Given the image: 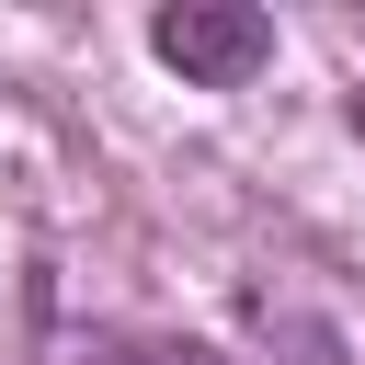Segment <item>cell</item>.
Returning <instances> with one entry per match:
<instances>
[{
	"label": "cell",
	"mask_w": 365,
	"mask_h": 365,
	"mask_svg": "<svg viewBox=\"0 0 365 365\" xmlns=\"http://www.w3.org/2000/svg\"><path fill=\"white\" fill-rule=\"evenodd\" d=\"M148 57L182 68L194 91H240V80L274 68V11H251V0H171V11H148Z\"/></svg>",
	"instance_id": "obj_1"
},
{
	"label": "cell",
	"mask_w": 365,
	"mask_h": 365,
	"mask_svg": "<svg viewBox=\"0 0 365 365\" xmlns=\"http://www.w3.org/2000/svg\"><path fill=\"white\" fill-rule=\"evenodd\" d=\"M354 137H365V91H354Z\"/></svg>",
	"instance_id": "obj_2"
}]
</instances>
